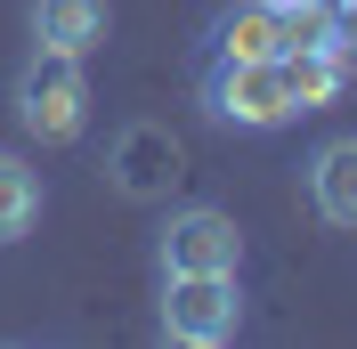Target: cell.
<instances>
[{"mask_svg": "<svg viewBox=\"0 0 357 349\" xmlns=\"http://www.w3.org/2000/svg\"><path fill=\"white\" fill-rule=\"evenodd\" d=\"M8 106H17V122L41 138V147H73V138L89 131V73H82V57L33 41V57L17 66Z\"/></svg>", "mask_w": 357, "mask_h": 349, "instance_id": "obj_1", "label": "cell"}, {"mask_svg": "<svg viewBox=\"0 0 357 349\" xmlns=\"http://www.w3.org/2000/svg\"><path fill=\"white\" fill-rule=\"evenodd\" d=\"M203 114L227 122V131H284L301 114L284 57H211L203 66Z\"/></svg>", "mask_w": 357, "mask_h": 349, "instance_id": "obj_2", "label": "cell"}, {"mask_svg": "<svg viewBox=\"0 0 357 349\" xmlns=\"http://www.w3.org/2000/svg\"><path fill=\"white\" fill-rule=\"evenodd\" d=\"M155 260H162V276H236L244 236H236V219L220 203H178L155 236Z\"/></svg>", "mask_w": 357, "mask_h": 349, "instance_id": "obj_3", "label": "cell"}, {"mask_svg": "<svg viewBox=\"0 0 357 349\" xmlns=\"http://www.w3.org/2000/svg\"><path fill=\"white\" fill-rule=\"evenodd\" d=\"M106 179L122 203H171V187L187 179V154H178L171 122H122L106 147Z\"/></svg>", "mask_w": 357, "mask_h": 349, "instance_id": "obj_4", "label": "cell"}, {"mask_svg": "<svg viewBox=\"0 0 357 349\" xmlns=\"http://www.w3.org/2000/svg\"><path fill=\"white\" fill-rule=\"evenodd\" d=\"M244 325V292L236 276H162V333L187 349H220Z\"/></svg>", "mask_w": 357, "mask_h": 349, "instance_id": "obj_5", "label": "cell"}, {"mask_svg": "<svg viewBox=\"0 0 357 349\" xmlns=\"http://www.w3.org/2000/svg\"><path fill=\"white\" fill-rule=\"evenodd\" d=\"M309 211L325 228H357V138H325L309 154Z\"/></svg>", "mask_w": 357, "mask_h": 349, "instance_id": "obj_6", "label": "cell"}, {"mask_svg": "<svg viewBox=\"0 0 357 349\" xmlns=\"http://www.w3.org/2000/svg\"><path fill=\"white\" fill-rule=\"evenodd\" d=\"M211 57H284V24L276 0H236L211 17Z\"/></svg>", "mask_w": 357, "mask_h": 349, "instance_id": "obj_7", "label": "cell"}, {"mask_svg": "<svg viewBox=\"0 0 357 349\" xmlns=\"http://www.w3.org/2000/svg\"><path fill=\"white\" fill-rule=\"evenodd\" d=\"M33 41L89 57V49L106 41V0H33Z\"/></svg>", "mask_w": 357, "mask_h": 349, "instance_id": "obj_8", "label": "cell"}, {"mask_svg": "<svg viewBox=\"0 0 357 349\" xmlns=\"http://www.w3.org/2000/svg\"><path fill=\"white\" fill-rule=\"evenodd\" d=\"M341 73H349L341 41H309V49H284V82H292V98H301V114H309V106H325V98L341 89Z\"/></svg>", "mask_w": 357, "mask_h": 349, "instance_id": "obj_9", "label": "cell"}, {"mask_svg": "<svg viewBox=\"0 0 357 349\" xmlns=\"http://www.w3.org/2000/svg\"><path fill=\"white\" fill-rule=\"evenodd\" d=\"M41 219V171L24 154H0V244H24Z\"/></svg>", "mask_w": 357, "mask_h": 349, "instance_id": "obj_10", "label": "cell"}, {"mask_svg": "<svg viewBox=\"0 0 357 349\" xmlns=\"http://www.w3.org/2000/svg\"><path fill=\"white\" fill-rule=\"evenodd\" d=\"M333 41H341V57L357 66V0H333Z\"/></svg>", "mask_w": 357, "mask_h": 349, "instance_id": "obj_11", "label": "cell"}, {"mask_svg": "<svg viewBox=\"0 0 357 349\" xmlns=\"http://www.w3.org/2000/svg\"><path fill=\"white\" fill-rule=\"evenodd\" d=\"M325 8H333V0H325Z\"/></svg>", "mask_w": 357, "mask_h": 349, "instance_id": "obj_12", "label": "cell"}]
</instances>
